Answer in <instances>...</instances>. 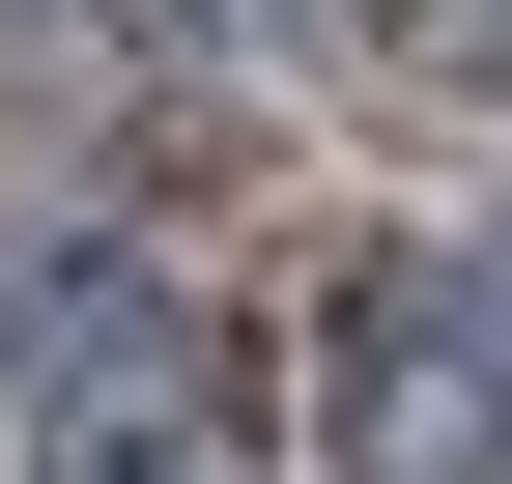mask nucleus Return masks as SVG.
I'll return each mask as SVG.
<instances>
[{"label":"nucleus","mask_w":512,"mask_h":484,"mask_svg":"<svg viewBox=\"0 0 512 484\" xmlns=\"http://www.w3.org/2000/svg\"><path fill=\"white\" fill-rule=\"evenodd\" d=\"M29 428H57V484H228V371H200V314H171V285H57Z\"/></svg>","instance_id":"f257e3e1"},{"label":"nucleus","mask_w":512,"mask_h":484,"mask_svg":"<svg viewBox=\"0 0 512 484\" xmlns=\"http://www.w3.org/2000/svg\"><path fill=\"white\" fill-rule=\"evenodd\" d=\"M342 428H370V484H484L512 456V314H484V285H370Z\"/></svg>","instance_id":"f03ea898"},{"label":"nucleus","mask_w":512,"mask_h":484,"mask_svg":"<svg viewBox=\"0 0 512 484\" xmlns=\"http://www.w3.org/2000/svg\"><path fill=\"white\" fill-rule=\"evenodd\" d=\"M399 57L427 86H512V0H399Z\"/></svg>","instance_id":"7ed1b4c3"}]
</instances>
